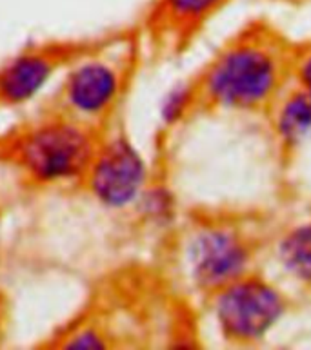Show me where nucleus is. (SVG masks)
<instances>
[{
	"label": "nucleus",
	"mask_w": 311,
	"mask_h": 350,
	"mask_svg": "<svg viewBox=\"0 0 311 350\" xmlns=\"http://www.w3.org/2000/svg\"><path fill=\"white\" fill-rule=\"evenodd\" d=\"M277 85L271 55L255 46H238L216 60L208 77L211 98L229 107H251L268 98Z\"/></svg>",
	"instance_id": "1"
},
{
	"label": "nucleus",
	"mask_w": 311,
	"mask_h": 350,
	"mask_svg": "<svg viewBox=\"0 0 311 350\" xmlns=\"http://www.w3.org/2000/svg\"><path fill=\"white\" fill-rule=\"evenodd\" d=\"M301 80H302V84H304V88H306L308 91H311V57L308 58L306 62L302 64Z\"/></svg>",
	"instance_id": "13"
},
{
	"label": "nucleus",
	"mask_w": 311,
	"mask_h": 350,
	"mask_svg": "<svg viewBox=\"0 0 311 350\" xmlns=\"http://www.w3.org/2000/svg\"><path fill=\"white\" fill-rule=\"evenodd\" d=\"M186 104H188V93H186V91H173V93L166 98V102H164V118L169 122L175 120V118H179L180 113L184 111Z\"/></svg>",
	"instance_id": "11"
},
{
	"label": "nucleus",
	"mask_w": 311,
	"mask_h": 350,
	"mask_svg": "<svg viewBox=\"0 0 311 350\" xmlns=\"http://www.w3.org/2000/svg\"><path fill=\"white\" fill-rule=\"evenodd\" d=\"M248 263L246 249L235 236L211 230L191 247V265L197 282L204 287H222L235 282Z\"/></svg>",
	"instance_id": "5"
},
{
	"label": "nucleus",
	"mask_w": 311,
	"mask_h": 350,
	"mask_svg": "<svg viewBox=\"0 0 311 350\" xmlns=\"http://www.w3.org/2000/svg\"><path fill=\"white\" fill-rule=\"evenodd\" d=\"M90 154L88 136L68 124L40 127L22 144V160L27 171L44 182L82 173Z\"/></svg>",
	"instance_id": "3"
},
{
	"label": "nucleus",
	"mask_w": 311,
	"mask_h": 350,
	"mask_svg": "<svg viewBox=\"0 0 311 350\" xmlns=\"http://www.w3.org/2000/svg\"><path fill=\"white\" fill-rule=\"evenodd\" d=\"M280 260L291 274L311 282V225L293 230L282 241Z\"/></svg>",
	"instance_id": "8"
},
{
	"label": "nucleus",
	"mask_w": 311,
	"mask_h": 350,
	"mask_svg": "<svg viewBox=\"0 0 311 350\" xmlns=\"http://www.w3.org/2000/svg\"><path fill=\"white\" fill-rule=\"evenodd\" d=\"M144 163L127 142L115 140L97 160L91 187L102 204L124 207L135 200L144 182Z\"/></svg>",
	"instance_id": "4"
},
{
	"label": "nucleus",
	"mask_w": 311,
	"mask_h": 350,
	"mask_svg": "<svg viewBox=\"0 0 311 350\" xmlns=\"http://www.w3.org/2000/svg\"><path fill=\"white\" fill-rule=\"evenodd\" d=\"M222 0H166L169 11L180 18H199L215 10Z\"/></svg>",
	"instance_id": "10"
},
{
	"label": "nucleus",
	"mask_w": 311,
	"mask_h": 350,
	"mask_svg": "<svg viewBox=\"0 0 311 350\" xmlns=\"http://www.w3.org/2000/svg\"><path fill=\"white\" fill-rule=\"evenodd\" d=\"M279 131L288 142L301 140L311 131V91L293 94L280 111Z\"/></svg>",
	"instance_id": "9"
},
{
	"label": "nucleus",
	"mask_w": 311,
	"mask_h": 350,
	"mask_svg": "<svg viewBox=\"0 0 311 350\" xmlns=\"http://www.w3.org/2000/svg\"><path fill=\"white\" fill-rule=\"evenodd\" d=\"M115 93L116 77L104 64H86L69 77V104L84 113H97L104 109Z\"/></svg>",
	"instance_id": "6"
},
{
	"label": "nucleus",
	"mask_w": 311,
	"mask_h": 350,
	"mask_svg": "<svg viewBox=\"0 0 311 350\" xmlns=\"http://www.w3.org/2000/svg\"><path fill=\"white\" fill-rule=\"evenodd\" d=\"M51 75V64L37 55L16 58L0 73V96L8 102H24L38 93Z\"/></svg>",
	"instance_id": "7"
},
{
	"label": "nucleus",
	"mask_w": 311,
	"mask_h": 350,
	"mask_svg": "<svg viewBox=\"0 0 311 350\" xmlns=\"http://www.w3.org/2000/svg\"><path fill=\"white\" fill-rule=\"evenodd\" d=\"M284 304L279 293L259 280L232 282L216 299V318L222 330L235 340H257L268 332Z\"/></svg>",
	"instance_id": "2"
},
{
	"label": "nucleus",
	"mask_w": 311,
	"mask_h": 350,
	"mask_svg": "<svg viewBox=\"0 0 311 350\" xmlns=\"http://www.w3.org/2000/svg\"><path fill=\"white\" fill-rule=\"evenodd\" d=\"M66 349H75V350H86V349H104V343L99 340V336L93 332H84L79 338H75L71 343L66 345Z\"/></svg>",
	"instance_id": "12"
}]
</instances>
